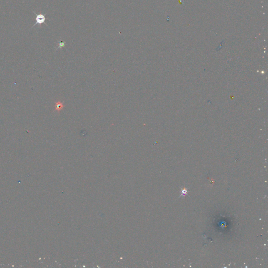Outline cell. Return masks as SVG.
Listing matches in <instances>:
<instances>
[{
    "instance_id": "1",
    "label": "cell",
    "mask_w": 268,
    "mask_h": 268,
    "mask_svg": "<svg viewBox=\"0 0 268 268\" xmlns=\"http://www.w3.org/2000/svg\"><path fill=\"white\" fill-rule=\"evenodd\" d=\"M34 14L36 15V23L32 27L35 26L36 25H41L43 24L46 21V17L43 14H37L35 12H34Z\"/></svg>"
},
{
    "instance_id": "2",
    "label": "cell",
    "mask_w": 268,
    "mask_h": 268,
    "mask_svg": "<svg viewBox=\"0 0 268 268\" xmlns=\"http://www.w3.org/2000/svg\"><path fill=\"white\" fill-rule=\"evenodd\" d=\"M64 107V105L63 103L60 102H57L55 104V110L59 112L60 110H62Z\"/></svg>"
}]
</instances>
